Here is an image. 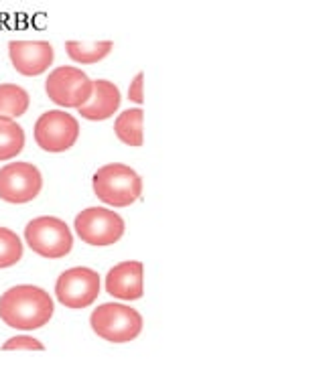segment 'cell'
<instances>
[{"label": "cell", "mask_w": 325, "mask_h": 365, "mask_svg": "<svg viewBox=\"0 0 325 365\" xmlns=\"http://www.w3.org/2000/svg\"><path fill=\"white\" fill-rule=\"evenodd\" d=\"M53 317V299L39 287H14L0 297V319L19 331H35Z\"/></svg>", "instance_id": "obj_1"}, {"label": "cell", "mask_w": 325, "mask_h": 365, "mask_svg": "<svg viewBox=\"0 0 325 365\" xmlns=\"http://www.w3.org/2000/svg\"><path fill=\"white\" fill-rule=\"evenodd\" d=\"M94 193L112 207H129L143 193V179L126 165L112 163L94 175Z\"/></svg>", "instance_id": "obj_2"}, {"label": "cell", "mask_w": 325, "mask_h": 365, "mask_svg": "<svg viewBox=\"0 0 325 365\" xmlns=\"http://www.w3.org/2000/svg\"><path fill=\"white\" fill-rule=\"evenodd\" d=\"M90 325L98 337L114 345H122V343L134 341L141 335L143 317L132 307L106 302L91 313Z\"/></svg>", "instance_id": "obj_3"}, {"label": "cell", "mask_w": 325, "mask_h": 365, "mask_svg": "<svg viewBox=\"0 0 325 365\" xmlns=\"http://www.w3.org/2000/svg\"><path fill=\"white\" fill-rule=\"evenodd\" d=\"M25 240L29 248L43 258H64L74 248V235L67 223L53 215H43L26 223Z\"/></svg>", "instance_id": "obj_4"}, {"label": "cell", "mask_w": 325, "mask_h": 365, "mask_svg": "<svg viewBox=\"0 0 325 365\" xmlns=\"http://www.w3.org/2000/svg\"><path fill=\"white\" fill-rule=\"evenodd\" d=\"M76 234L94 248L114 246L124 235V220L112 209L88 207L76 215Z\"/></svg>", "instance_id": "obj_5"}, {"label": "cell", "mask_w": 325, "mask_h": 365, "mask_svg": "<svg viewBox=\"0 0 325 365\" xmlns=\"http://www.w3.org/2000/svg\"><path fill=\"white\" fill-rule=\"evenodd\" d=\"M100 294V274L86 266L65 270L55 282V297L67 309H88Z\"/></svg>", "instance_id": "obj_6"}, {"label": "cell", "mask_w": 325, "mask_h": 365, "mask_svg": "<svg viewBox=\"0 0 325 365\" xmlns=\"http://www.w3.org/2000/svg\"><path fill=\"white\" fill-rule=\"evenodd\" d=\"M45 91L53 104L79 110L91 98V81L78 67L64 66L49 73Z\"/></svg>", "instance_id": "obj_7"}, {"label": "cell", "mask_w": 325, "mask_h": 365, "mask_svg": "<svg viewBox=\"0 0 325 365\" xmlns=\"http://www.w3.org/2000/svg\"><path fill=\"white\" fill-rule=\"evenodd\" d=\"M78 120L61 110L41 114L35 124V143L45 153H65L78 143Z\"/></svg>", "instance_id": "obj_8"}, {"label": "cell", "mask_w": 325, "mask_h": 365, "mask_svg": "<svg viewBox=\"0 0 325 365\" xmlns=\"http://www.w3.org/2000/svg\"><path fill=\"white\" fill-rule=\"evenodd\" d=\"M43 177L31 163H11L0 169V199L6 203H29L41 193Z\"/></svg>", "instance_id": "obj_9"}, {"label": "cell", "mask_w": 325, "mask_h": 365, "mask_svg": "<svg viewBox=\"0 0 325 365\" xmlns=\"http://www.w3.org/2000/svg\"><path fill=\"white\" fill-rule=\"evenodd\" d=\"M9 57L21 76L35 78L51 67L55 51L47 41H11Z\"/></svg>", "instance_id": "obj_10"}, {"label": "cell", "mask_w": 325, "mask_h": 365, "mask_svg": "<svg viewBox=\"0 0 325 365\" xmlns=\"http://www.w3.org/2000/svg\"><path fill=\"white\" fill-rule=\"evenodd\" d=\"M144 266L141 262H120L106 276V290L120 300H139L144 294Z\"/></svg>", "instance_id": "obj_11"}, {"label": "cell", "mask_w": 325, "mask_h": 365, "mask_svg": "<svg viewBox=\"0 0 325 365\" xmlns=\"http://www.w3.org/2000/svg\"><path fill=\"white\" fill-rule=\"evenodd\" d=\"M120 108V90L108 79L91 81V98L79 108V114L86 120H106L114 116Z\"/></svg>", "instance_id": "obj_12"}, {"label": "cell", "mask_w": 325, "mask_h": 365, "mask_svg": "<svg viewBox=\"0 0 325 365\" xmlns=\"http://www.w3.org/2000/svg\"><path fill=\"white\" fill-rule=\"evenodd\" d=\"M112 41H67L65 43V51L67 55L84 66L98 63L106 59L112 53Z\"/></svg>", "instance_id": "obj_13"}, {"label": "cell", "mask_w": 325, "mask_h": 365, "mask_svg": "<svg viewBox=\"0 0 325 365\" xmlns=\"http://www.w3.org/2000/svg\"><path fill=\"white\" fill-rule=\"evenodd\" d=\"M143 122L144 112L141 108H134V110L122 112V114L116 118V122H114V132H116L118 140L129 144V146H143Z\"/></svg>", "instance_id": "obj_14"}, {"label": "cell", "mask_w": 325, "mask_h": 365, "mask_svg": "<svg viewBox=\"0 0 325 365\" xmlns=\"http://www.w3.org/2000/svg\"><path fill=\"white\" fill-rule=\"evenodd\" d=\"M25 148V130L13 118L0 116V160L14 158Z\"/></svg>", "instance_id": "obj_15"}, {"label": "cell", "mask_w": 325, "mask_h": 365, "mask_svg": "<svg viewBox=\"0 0 325 365\" xmlns=\"http://www.w3.org/2000/svg\"><path fill=\"white\" fill-rule=\"evenodd\" d=\"M29 93L16 83H2L0 86V116L19 118L29 110Z\"/></svg>", "instance_id": "obj_16"}, {"label": "cell", "mask_w": 325, "mask_h": 365, "mask_svg": "<svg viewBox=\"0 0 325 365\" xmlns=\"http://www.w3.org/2000/svg\"><path fill=\"white\" fill-rule=\"evenodd\" d=\"M23 258V244L9 227H0V268H11Z\"/></svg>", "instance_id": "obj_17"}, {"label": "cell", "mask_w": 325, "mask_h": 365, "mask_svg": "<svg viewBox=\"0 0 325 365\" xmlns=\"http://www.w3.org/2000/svg\"><path fill=\"white\" fill-rule=\"evenodd\" d=\"M14 349H29V351H43L45 345L41 341L33 339V337H26V335H19L9 339L2 345V351H14Z\"/></svg>", "instance_id": "obj_18"}, {"label": "cell", "mask_w": 325, "mask_h": 365, "mask_svg": "<svg viewBox=\"0 0 325 365\" xmlns=\"http://www.w3.org/2000/svg\"><path fill=\"white\" fill-rule=\"evenodd\" d=\"M129 100L136 102V104L144 102V73H139L132 79V83L129 86Z\"/></svg>", "instance_id": "obj_19"}]
</instances>
